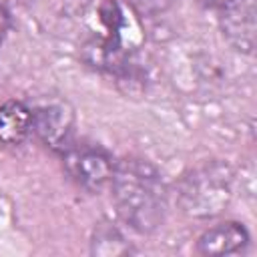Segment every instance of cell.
I'll use <instances>...</instances> for the list:
<instances>
[{
  "label": "cell",
  "mask_w": 257,
  "mask_h": 257,
  "mask_svg": "<svg viewBox=\"0 0 257 257\" xmlns=\"http://www.w3.org/2000/svg\"><path fill=\"white\" fill-rule=\"evenodd\" d=\"M112 201L120 219L139 233L155 231L167 213V189L161 173L143 159H122L110 177Z\"/></svg>",
  "instance_id": "1"
},
{
  "label": "cell",
  "mask_w": 257,
  "mask_h": 257,
  "mask_svg": "<svg viewBox=\"0 0 257 257\" xmlns=\"http://www.w3.org/2000/svg\"><path fill=\"white\" fill-rule=\"evenodd\" d=\"M231 199V171L221 163H207L187 175L179 189L181 207L195 217L221 213Z\"/></svg>",
  "instance_id": "2"
},
{
  "label": "cell",
  "mask_w": 257,
  "mask_h": 257,
  "mask_svg": "<svg viewBox=\"0 0 257 257\" xmlns=\"http://www.w3.org/2000/svg\"><path fill=\"white\" fill-rule=\"evenodd\" d=\"M62 161L70 179L88 191H100L106 187L114 171L110 155L102 147L88 143H72L62 153Z\"/></svg>",
  "instance_id": "3"
},
{
  "label": "cell",
  "mask_w": 257,
  "mask_h": 257,
  "mask_svg": "<svg viewBox=\"0 0 257 257\" xmlns=\"http://www.w3.org/2000/svg\"><path fill=\"white\" fill-rule=\"evenodd\" d=\"M38 139L54 153H64L72 145L74 116L64 102H46L32 110Z\"/></svg>",
  "instance_id": "4"
},
{
  "label": "cell",
  "mask_w": 257,
  "mask_h": 257,
  "mask_svg": "<svg viewBox=\"0 0 257 257\" xmlns=\"http://www.w3.org/2000/svg\"><path fill=\"white\" fill-rule=\"evenodd\" d=\"M249 243L247 229L237 221H225L207 229L199 241L197 249L201 255H231L239 253Z\"/></svg>",
  "instance_id": "5"
},
{
  "label": "cell",
  "mask_w": 257,
  "mask_h": 257,
  "mask_svg": "<svg viewBox=\"0 0 257 257\" xmlns=\"http://www.w3.org/2000/svg\"><path fill=\"white\" fill-rule=\"evenodd\" d=\"M34 131V114L22 100H8L0 106V143L22 145Z\"/></svg>",
  "instance_id": "6"
},
{
  "label": "cell",
  "mask_w": 257,
  "mask_h": 257,
  "mask_svg": "<svg viewBox=\"0 0 257 257\" xmlns=\"http://www.w3.org/2000/svg\"><path fill=\"white\" fill-rule=\"evenodd\" d=\"M82 56L90 66L108 72H122L128 64V56L120 46L118 34L90 38L82 48Z\"/></svg>",
  "instance_id": "7"
},
{
  "label": "cell",
  "mask_w": 257,
  "mask_h": 257,
  "mask_svg": "<svg viewBox=\"0 0 257 257\" xmlns=\"http://www.w3.org/2000/svg\"><path fill=\"white\" fill-rule=\"evenodd\" d=\"M223 34L237 50H251L253 48V6L251 2L235 0L231 6L223 10Z\"/></svg>",
  "instance_id": "8"
},
{
  "label": "cell",
  "mask_w": 257,
  "mask_h": 257,
  "mask_svg": "<svg viewBox=\"0 0 257 257\" xmlns=\"http://www.w3.org/2000/svg\"><path fill=\"white\" fill-rule=\"evenodd\" d=\"M128 251H131V247L126 245L124 237L118 233L116 227L102 223L94 229V237H92V253L94 255H124Z\"/></svg>",
  "instance_id": "9"
},
{
  "label": "cell",
  "mask_w": 257,
  "mask_h": 257,
  "mask_svg": "<svg viewBox=\"0 0 257 257\" xmlns=\"http://www.w3.org/2000/svg\"><path fill=\"white\" fill-rule=\"evenodd\" d=\"M100 20H102V24L106 26V30L110 34H118V30H120L124 20H122V12H120V8H118V4L114 0L102 2V6H100Z\"/></svg>",
  "instance_id": "10"
},
{
  "label": "cell",
  "mask_w": 257,
  "mask_h": 257,
  "mask_svg": "<svg viewBox=\"0 0 257 257\" xmlns=\"http://www.w3.org/2000/svg\"><path fill=\"white\" fill-rule=\"evenodd\" d=\"M128 4L141 16H159L171 8L173 0H128Z\"/></svg>",
  "instance_id": "11"
},
{
  "label": "cell",
  "mask_w": 257,
  "mask_h": 257,
  "mask_svg": "<svg viewBox=\"0 0 257 257\" xmlns=\"http://www.w3.org/2000/svg\"><path fill=\"white\" fill-rule=\"evenodd\" d=\"M8 26H10V16H8V10L0 4V42L4 40L6 32H8Z\"/></svg>",
  "instance_id": "12"
},
{
  "label": "cell",
  "mask_w": 257,
  "mask_h": 257,
  "mask_svg": "<svg viewBox=\"0 0 257 257\" xmlns=\"http://www.w3.org/2000/svg\"><path fill=\"white\" fill-rule=\"evenodd\" d=\"M207 8H217V10H225L227 6H231L235 0H201Z\"/></svg>",
  "instance_id": "13"
}]
</instances>
